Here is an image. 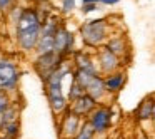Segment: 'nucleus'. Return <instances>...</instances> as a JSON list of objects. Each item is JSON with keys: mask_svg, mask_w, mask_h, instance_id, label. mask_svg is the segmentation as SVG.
<instances>
[{"mask_svg": "<svg viewBox=\"0 0 155 139\" xmlns=\"http://www.w3.org/2000/svg\"><path fill=\"white\" fill-rule=\"evenodd\" d=\"M68 67L62 62L50 75L44 81L45 84V94H47L48 104H50L52 111L54 112H62L64 109H67V99L64 96V91H62V81L64 77L68 74Z\"/></svg>", "mask_w": 155, "mask_h": 139, "instance_id": "nucleus-1", "label": "nucleus"}, {"mask_svg": "<svg viewBox=\"0 0 155 139\" xmlns=\"http://www.w3.org/2000/svg\"><path fill=\"white\" fill-rule=\"evenodd\" d=\"M82 39L87 45L95 47L107 37V20L97 19V20H88L80 27Z\"/></svg>", "mask_w": 155, "mask_h": 139, "instance_id": "nucleus-2", "label": "nucleus"}, {"mask_svg": "<svg viewBox=\"0 0 155 139\" xmlns=\"http://www.w3.org/2000/svg\"><path fill=\"white\" fill-rule=\"evenodd\" d=\"M20 81V71L17 64L8 59H0V89L5 92H14Z\"/></svg>", "mask_w": 155, "mask_h": 139, "instance_id": "nucleus-3", "label": "nucleus"}, {"mask_svg": "<svg viewBox=\"0 0 155 139\" xmlns=\"http://www.w3.org/2000/svg\"><path fill=\"white\" fill-rule=\"evenodd\" d=\"M58 29V24L55 19H47L45 24L42 22V30H40V37H38L37 42V50L38 55L42 54H47V52H54V37H55V32Z\"/></svg>", "mask_w": 155, "mask_h": 139, "instance_id": "nucleus-4", "label": "nucleus"}, {"mask_svg": "<svg viewBox=\"0 0 155 139\" xmlns=\"http://www.w3.org/2000/svg\"><path fill=\"white\" fill-rule=\"evenodd\" d=\"M62 57H58L55 52H47V54H42L38 55L37 59H35V71H37V74L40 75L42 81H45V79L48 77V75L52 74V72L55 71V69L58 67V65L62 64Z\"/></svg>", "mask_w": 155, "mask_h": 139, "instance_id": "nucleus-5", "label": "nucleus"}, {"mask_svg": "<svg viewBox=\"0 0 155 139\" xmlns=\"http://www.w3.org/2000/svg\"><path fill=\"white\" fill-rule=\"evenodd\" d=\"M72 44H74L72 34L64 27V25H58L57 32H55V37H54V52L58 55V57L64 59L65 55L70 52Z\"/></svg>", "mask_w": 155, "mask_h": 139, "instance_id": "nucleus-6", "label": "nucleus"}, {"mask_svg": "<svg viewBox=\"0 0 155 139\" xmlns=\"http://www.w3.org/2000/svg\"><path fill=\"white\" fill-rule=\"evenodd\" d=\"M88 122L92 124L95 132H105L108 129L112 122V112L108 107H98V109H94L90 114V119Z\"/></svg>", "mask_w": 155, "mask_h": 139, "instance_id": "nucleus-7", "label": "nucleus"}, {"mask_svg": "<svg viewBox=\"0 0 155 139\" xmlns=\"http://www.w3.org/2000/svg\"><path fill=\"white\" fill-rule=\"evenodd\" d=\"M80 119L77 114H74V112L70 111V109L67 107V116L64 117V121H62V126H60V136L62 137H75L78 132V129H80Z\"/></svg>", "mask_w": 155, "mask_h": 139, "instance_id": "nucleus-8", "label": "nucleus"}, {"mask_svg": "<svg viewBox=\"0 0 155 139\" xmlns=\"http://www.w3.org/2000/svg\"><path fill=\"white\" fill-rule=\"evenodd\" d=\"M95 106H97V101H95V99H92L90 96L84 94L82 97H78L77 101L72 102V106L68 109H70L74 114H77L78 117H84V116L92 114V111L95 109Z\"/></svg>", "mask_w": 155, "mask_h": 139, "instance_id": "nucleus-9", "label": "nucleus"}, {"mask_svg": "<svg viewBox=\"0 0 155 139\" xmlns=\"http://www.w3.org/2000/svg\"><path fill=\"white\" fill-rule=\"evenodd\" d=\"M98 62H100V69H102L104 72H114L115 69L118 67V59H117V55H114L107 47H104V49L100 50Z\"/></svg>", "mask_w": 155, "mask_h": 139, "instance_id": "nucleus-10", "label": "nucleus"}, {"mask_svg": "<svg viewBox=\"0 0 155 139\" xmlns=\"http://www.w3.org/2000/svg\"><path fill=\"white\" fill-rule=\"evenodd\" d=\"M85 94L90 96L92 99H95V101H97V99H100L102 96L105 94V84H104V79H102L100 75H95V77L87 84V87H85Z\"/></svg>", "mask_w": 155, "mask_h": 139, "instance_id": "nucleus-11", "label": "nucleus"}, {"mask_svg": "<svg viewBox=\"0 0 155 139\" xmlns=\"http://www.w3.org/2000/svg\"><path fill=\"white\" fill-rule=\"evenodd\" d=\"M125 82V75L120 74V72H115V74L108 75L107 79H104V84H105V91L108 92H118L122 89Z\"/></svg>", "mask_w": 155, "mask_h": 139, "instance_id": "nucleus-12", "label": "nucleus"}, {"mask_svg": "<svg viewBox=\"0 0 155 139\" xmlns=\"http://www.w3.org/2000/svg\"><path fill=\"white\" fill-rule=\"evenodd\" d=\"M75 65H77V69H80V71L97 72L95 71L94 62H92V59H90V55L84 54V52H77V54H75Z\"/></svg>", "mask_w": 155, "mask_h": 139, "instance_id": "nucleus-13", "label": "nucleus"}, {"mask_svg": "<svg viewBox=\"0 0 155 139\" xmlns=\"http://www.w3.org/2000/svg\"><path fill=\"white\" fill-rule=\"evenodd\" d=\"M153 99H145V101H142L140 102V106H138V109H137V117L138 119H150L152 117V111H153Z\"/></svg>", "mask_w": 155, "mask_h": 139, "instance_id": "nucleus-14", "label": "nucleus"}, {"mask_svg": "<svg viewBox=\"0 0 155 139\" xmlns=\"http://www.w3.org/2000/svg\"><path fill=\"white\" fill-rule=\"evenodd\" d=\"M0 131L4 132L5 139H17L18 134H20V121H15V122H10V124L2 126Z\"/></svg>", "mask_w": 155, "mask_h": 139, "instance_id": "nucleus-15", "label": "nucleus"}, {"mask_svg": "<svg viewBox=\"0 0 155 139\" xmlns=\"http://www.w3.org/2000/svg\"><path fill=\"white\" fill-rule=\"evenodd\" d=\"M94 136H95V131H94V127H92V124L88 121H85L84 124L80 126L77 136H75L74 139H94Z\"/></svg>", "mask_w": 155, "mask_h": 139, "instance_id": "nucleus-16", "label": "nucleus"}, {"mask_svg": "<svg viewBox=\"0 0 155 139\" xmlns=\"http://www.w3.org/2000/svg\"><path fill=\"white\" fill-rule=\"evenodd\" d=\"M107 49L114 55H120L122 52H124V40H122V39H118V37L117 39H112V40L107 44Z\"/></svg>", "mask_w": 155, "mask_h": 139, "instance_id": "nucleus-17", "label": "nucleus"}, {"mask_svg": "<svg viewBox=\"0 0 155 139\" xmlns=\"http://www.w3.org/2000/svg\"><path fill=\"white\" fill-rule=\"evenodd\" d=\"M85 94V91L80 87V85L77 84L75 81H72V85H70V91H68V101L70 102H74V101H77L78 97H82V96Z\"/></svg>", "mask_w": 155, "mask_h": 139, "instance_id": "nucleus-18", "label": "nucleus"}, {"mask_svg": "<svg viewBox=\"0 0 155 139\" xmlns=\"http://www.w3.org/2000/svg\"><path fill=\"white\" fill-rule=\"evenodd\" d=\"M8 106H10V94L0 89V114H2Z\"/></svg>", "mask_w": 155, "mask_h": 139, "instance_id": "nucleus-19", "label": "nucleus"}, {"mask_svg": "<svg viewBox=\"0 0 155 139\" xmlns=\"http://www.w3.org/2000/svg\"><path fill=\"white\" fill-rule=\"evenodd\" d=\"M75 9V0H62V10L65 14H70Z\"/></svg>", "mask_w": 155, "mask_h": 139, "instance_id": "nucleus-20", "label": "nucleus"}, {"mask_svg": "<svg viewBox=\"0 0 155 139\" xmlns=\"http://www.w3.org/2000/svg\"><path fill=\"white\" fill-rule=\"evenodd\" d=\"M14 4V0H0V10H5Z\"/></svg>", "mask_w": 155, "mask_h": 139, "instance_id": "nucleus-21", "label": "nucleus"}, {"mask_svg": "<svg viewBox=\"0 0 155 139\" xmlns=\"http://www.w3.org/2000/svg\"><path fill=\"white\" fill-rule=\"evenodd\" d=\"M95 9H97L95 4H88V5H84V7H82V12H84V14H88V12H94Z\"/></svg>", "mask_w": 155, "mask_h": 139, "instance_id": "nucleus-22", "label": "nucleus"}, {"mask_svg": "<svg viewBox=\"0 0 155 139\" xmlns=\"http://www.w3.org/2000/svg\"><path fill=\"white\" fill-rule=\"evenodd\" d=\"M102 4H108V5H114V4H118L120 0H100Z\"/></svg>", "mask_w": 155, "mask_h": 139, "instance_id": "nucleus-23", "label": "nucleus"}, {"mask_svg": "<svg viewBox=\"0 0 155 139\" xmlns=\"http://www.w3.org/2000/svg\"><path fill=\"white\" fill-rule=\"evenodd\" d=\"M82 2H84V5H88V4H95V5H97L100 0H82Z\"/></svg>", "mask_w": 155, "mask_h": 139, "instance_id": "nucleus-24", "label": "nucleus"}, {"mask_svg": "<svg viewBox=\"0 0 155 139\" xmlns=\"http://www.w3.org/2000/svg\"><path fill=\"white\" fill-rule=\"evenodd\" d=\"M152 119H153V122H155V102H153V111H152Z\"/></svg>", "mask_w": 155, "mask_h": 139, "instance_id": "nucleus-25", "label": "nucleus"}, {"mask_svg": "<svg viewBox=\"0 0 155 139\" xmlns=\"http://www.w3.org/2000/svg\"><path fill=\"white\" fill-rule=\"evenodd\" d=\"M4 139H5V137H4Z\"/></svg>", "mask_w": 155, "mask_h": 139, "instance_id": "nucleus-26", "label": "nucleus"}]
</instances>
